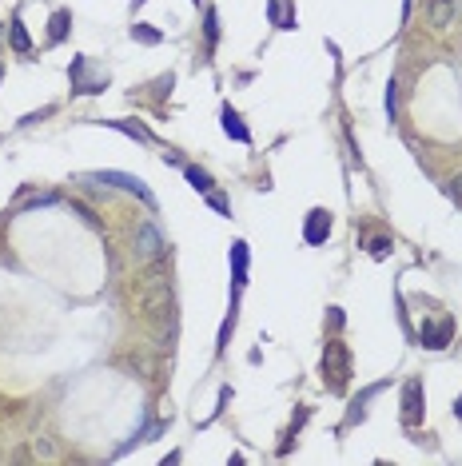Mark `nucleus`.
<instances>
[{
    "mask_svg": "<svg viewBox=\"0 0 462 466\" xmlns=\"http://www.w3.org/2000/svg\"><path fill=\"white\" fill-rule=\"evenodd\" d=\"M131 299H136V311H140L148 323L176 319V291H171V275H168V255L144 264V271L136 275V283H131Z\"/></svg>",
    "mask_w": 462,
    "mask_h": 466,
    "instance_id": "1",
    "label": "nucleus"
},
{
    "mask_svg": "<svg viewBox=\"0 0 462 466\" xmlns=\"http://www.w3.org/2000/svg\"><path fill=\"white\" fill-rule=\"evenodd\" d=\"M319 371H323V386H327L331 395H343V391H347V383H351V351H347L343 339H327Z\"/></svg>",
    "mask_w": 462,
    "mask_h": 466,
    "instance_id": "2",
    "label": "nucleus"
},
{
    "mask_svg": "<svg viewBox=\"0 0 462 466\" xmlns=\"http://www.w3.org/2000/svg\"><path fill=\"white\" fill-rule=\"evenodd\" d=\"M84 180H88V183H108V188H120V192L136 195L144 207H151V212H156V195L148 192V183H144L140 175H128V172H92V175H84Z\"/></svg>",
    "mask_w": 462,
    "mask_h": 466,
    "instance_id": "3",
    "label": "nucleus"
},
{
    "mask_svg": "<svg viewBox=\"0 0 462 466\" xmlns=\"http://www.w3.org/2000/svg\"><path fill=\"white\" fill-rule=\"evenodd\" d=\"M131 255L140 259V264H151V259H160V255H168V244H163L160 227L151 220H144L136 232H131Z\"/></svg>",
    "mask_w": 462,
    "mask_h": 466,
    "instance_id": "4",
    "label": "nucleus"
},
{
    "mask_svg": "<svg viewBox=\"0 0 462 466\" xmlns=\"http://www.w3.org/2000/svg\"><path fill=\"white\" fill-rule=\"evenodd\" d=\"M422 411H426V391H422V379H407L402 383V426L407 430H414V426H422Z\"/></svg>",
    "mask_w": 462,
    "mask_h": 466,
    "instance_id": "5",
    "label": "nucleus"
},
{
    "mask_svg": "<svg viewBox=\"0 0 462 466\" xmlns=\"http://www.w3.org/2000/svg\"><path fill=\"white\" fill-rule=\"evenodd\" d=\"M331 227H335L331 212H327V207H311V212H307V223H303V244H311V247L327 244V239H331Z\"/></svg>",
    "mask_w": 462,
    "mask_h": 466,
    "instance_id": "6",
    "label": "nucleus"
},
{
    "mask_svg": "<svg viewBox=\"0 0 462 466\" xmlns=\"http://www.w3.org/2000/svg\"><path fill=\"white\" fill-rule=\"evenodd\" d=\"M247 264H252V251L243 239L231 244V303H240V291L247 287Z\"/></svg>",
    "mask_w": 462,
    "mask_h": 466,
    "instance_id": "7",
    "label": "nucleus"
},
{
    "mask_svg": "<svg viewBox=\"0 0 462 466\" xmlns=\"http://www.w3.org/2000/svg\"><path fill=\"white\" fill-rule=\"evenodd\" d=\"M451 339H454V319H439V323H426L419 331V343L431 347V351H442Z\"/></svg>",
    "mask_w": 462,
    "mask_h": 466,
    "instance_id": "8",
    "label": "nucleus"
},
{
    "mask_svg": "<svg viewBox=\"0 0 462 466\" xmlns=\"http://www.w3.org/2000/svg\"><path fill=\"white\" fill-rule=\"evenodd\" d=\"M220 124H223V132L231 136L235 143H252V132H247V124H243V116L231 104H223L220 108Z\"/></svg>",
    "mask_w": 462,
    "mask_h": 466,
    "instance_id": "9",
    "label": "nucleus"
},
{
    "mask_svg": "<svg viewBox=\"0 0 462 466\" xmlns=\"http://www.w3.org/2000/svg\"><path fill=\"white\" fill-rule=\"evenodd\" d=\"M454 12H458L454 0H426V21H431V28H439V32L454 24Z\"/></svg>",
    "mask_w": 462,
    "mask_h": 466,
    "instance_id": "10",
    "label": "nucleus"
},
{
    "mask_svg": "<svg viewBox=\"0 0 462 466\" xmlns=\"http://www.w3.org/2000/svg\"><path fill=\"white\" fill-rule=\"evenodd\" d=\"M382 386H387V383H375V386H367V391H362V395L355 399L351 411H347V426H355V423H362V418H367V403H371V399L379 395Z\"/></svg>",
    "mask_w": 462,
    "mask_h": 466,
    "instance_id": "11",
    "label": "nucleus"
},
{
    "mask_svg": "<svg viewBox=\"0 0 462 466\" xmlns=\"http://www.w3.org/2000/svg\"><path fill=\"white\" fill-rule=\"evenodd\" d=\"M9 40H12V52H21V56H28V52H32V36H28V28H24L21 16H12V24H9Z\"/></svg>",
    "mask_w": 462,
    "mask_h": 466,
    "instance_id": "12",
    "label": "nucleus"
},
{
    "mask_svg": "<svg viewBox=\"0 0 462 466\" xmlns=\"http://www.w3.org/2000/svg\"><path fill=\"white\" fill-rule=\"evenodd\" d=\"M68 28H72V12H68V9H56V12H52L48 40H52V44H64V40H68Z\"/></svg>",
    "mask_w": 462,
    "mask_h": 466,
    "instance_id": "13",
    "label": "nucleus"
},
{
    "mask_svg": "<svg viewBox=\"0 0 462 466\" xmlns=\"http://www.w3.org/2000/svg\"><path fill=\"white\" fill-rule=\"evenodd\" d=\"M100 124H108V128H116V132L131 136V140H140V143H151V132L144 124H131V120H100Z\"/></svg>",
    "mask_w": 462,
    "mask_h": 466,
    "instance_id": "14",
    "label": "nucleus"
},
{
    "mask_svg": "<svg viewBox=\"0 0 462 466\" xmlns=\"http://www.w3.org/2000/svg\"><path fill=\"white\" fill-rule=\"evenodd\" d=\"M183 180H188V183H191V188H195L200 195H208L211 188H215V183H211V175L203 172V168H195V163H183Z\"/></svg>",
    "mask_w": 462,
    "mask_h": 466,
    "instance_id": "15",
    "label": "nucleus"
},
{
    "mask_svg": "<svg viewBox=\"0 0 462 466\" xmlns=\"http://www.w3.org/2000/svg\"><path fill=\"white\" fill-rule=\"evenodd\" d=\"M203 36H208V48H215V44H220V12L211 9H203Z\"/></svg>",
    "mask_w": 462,
    "mask_h": 466,
    "instance_id": "16",
    "label": "nucleus"
},
{
    "mask_svg": "<svg viewBox=\"0 0 462 466\" xmlns=\"http://www.w3.org/2000/svg\"><path fill=\"white\" fill-rule=\"evenodd\" d=\"M307 418H311V411H307V406H303L299 415H295V423L287 426V435H283V446H279V455H287V450H291L295 435H299V430H303V423H307Z\"/></svg>",
    "mask_w": 462,
    "mask_h": 466,
    "instance_id": "17",
    "label": "nucleus"
},
{
    "mask_svg": "<svg viewBox=\"0 0 462 466\" xmlns=\"http://www.w3.org/2000/svg\"><path fill=\"white\" fill-rule=\"evenodd\" d=\"M382 108H387V120H399V84H394V76L387 80V96H382Z\"/></svg>",
    "mask_w": 462,
    "mask_h": 466,
    "instance_id": "18",
    "label": "nucleus"
},
{
    "mask_svg": "<svg viewBox=\"0 0 462 466\" xmlns=\"http://www.w3.org/2000/svg\"><path fill=\"white\" fill-rule=\"evenodd\" d=\"M131 40H140V44H160V40H163V32H160V28H151V24H131Z\"/></svg>",
    "mask_w": 462,
    "mask_h": 466,
    "instance_id": "19",
    "label": "nucleus"
},
{
    "mask_svg": "<svg viewBox=\"0 0 462 466\" xmlns=\"http://www.w3.org/2000/svg\"><path fill=\"white\" fill-rule=\"evenodd\" d=\"M231 331H235V307H231V315L223 319V327H220V339H215V355H223V351H227V343H231Z\"/></svg>",
    "mask_w": 462,
    "mask_h": 466,
    "instance_id": "20",
    "label": "nucleus"
},
{
    "mask_svg": "<svg viewBox=\"0 0 462 466\" xmlns=\"http://www.w3.org/2000/svg\"><path fill=\"white\" fill-rule=\"evenodd\" d=\"M391 239H387V235H375L371 239V259H387V255H391Z\"/></svg>",
    "mask_w": 462,
    "mask_h": 466,
    "instance_id": "21",
    "label": "nucleus"
},
{
    "mask_svg": "<svg viewBox=\"0 0 462 466\" xmlns=\"http://www.w3.org/2000/svg\"><path fill=\"white\" fill-rule=\"evenodd\" d=\"M208 203H211V207H215L220 215H227V220H231V203H227V195H220L215 188H211V192H208Z\"/></svg>",
    "mask_w": 462,
    "mask_h": 466,
    "instance_id": "22",
    "label": "nucleus"
},
{
    "mask_svg": "<svg viewBox=\"0 0 462 466\" xmlns=\"http://www.w3.org/2000/svg\"><path fill=\"white\" fill-rule=\"evenodd\" d=\"M442 192L451 195V200H454V203H462V172H458V175H454V180H446V188H442Z\"/></svg>",
    "mask_w": 462,
    "mask_h": 466,
    "instance_id": "23",
    "label": "nucleus"
},
{
    "mask_svg": "<svg viewBox=\"0 0 462 466\" xmlns=\"http://www.w3.org/2000/svg\"><path fill=\"white\" fill-rule=\"evenodd\" d=\"M267 16H272L275 28H283V0H267Z\"/></svg>",
    "mask_w": 462,
    "mask_h": 466,
    "instance_id": "24",
    "label": "nucleus"
},
{
    "mask_svg": "<svg viewBox=\"0 0 462 466\" xmlns=\"http://www.w3.org/2000/svg\"><path fill=\"white\" fill-rule=\"evenodd\" d=\"M36 455L41 458H56V443H52V438H41V443H36Z\"/></svg>",
    "mask_w": 462,
    "mask_h": 466,
    "instance_id": "25",
    "label": "nucleus"
},
{
    "mask_svg": "<svg viewBox=\"0 0 462 466\" xmlns=\"http://www.w3.org/2000/svg\"><path fill=\"white\" fill-rule=\"evenodd\" d=\"M327 315H331V323H335V327H343V323H347V315H343V307H327Z\"/></svg>",
    "mask_w": 462,
    "mask_h": 466,
    "instance_id": "26",
    "label": "nucleus"
},
{
    "mask_svg": "<svg viewBox=\"0 0 462 466\" xmlns=\"http://www.w3.org/2000/svg\"><path fill=\"white\" fill-rule=\"evenodd\" d=\"M56 200H60V195H41V200H32L28 207H52V203H56Z\"/></svg>",
    "mask_w": 462,
    "mask_h": 466,
    "instance_id": "27",
    "label": "nucleus"
},
{
    "mask_svg": "<svg viewBox=\"0 0 462 466\" xmlns=\"http://www.w3.org/2000/svg\"><path fill=\"white\" fill-rule=\"evenodd\" d=\"M411 4H414V0H402V21H407V16H411Z\"/></svg>",
    "mask_w": 462,
    "mask_h": 466,
    "instance_id": "28",
    "label": "nucleus"
},
{
    "mask_svg": "<svg viewBox=\"0 0 462 466\" xmlns=\"http://www.w3.org/2000/svg\"><path fill=\"white\" fill-rule=\"evenodd\" d=\"M451 411H454V418H462V395H458V403H454Z\"/></svg>",
    "mask_w": 462,
    "mask_h": 466,
    "instance_id": "29",
    "label": "nucleus"
},
{
    "mask_svg": "<svg viewBox=\"0 0 462 466\" xmlns=\"http://www.w3.org/2000/svg\"><path fill=\"white\" fill-rule=\"evenodd\" d=\"M140 4H144V0H131V9H140Z\"/></svg>",
    "mask_w": 462,
    "mask_h": 466,
    "instance_id": "30",
    "label": "nucleus"
},
{
    "mask_svg": "<svg viewBox=\"0 0 462 466\" xmlns=\"http://www.w3.org/2000/svg\"><path fill=\"white\" fill-rule=\"evenodd\" d=\"M0 80H4V68H0Z\"/></svg>",
    "mask_w": 462,
    "mask_h": 466,
    "instance_id": "31",
    "label": "nucleus"
},
{
    "mask_svg": "<svg viewBox=\"0 0 462 466\" xmlns=\"http://www.w3.org/2000/svg\"><path fill=\"white\" fill-rule=\"evenodd\" d=\"M195 4H200V0H195Z\"/></svg>",
    "mask_w": 462,
    "mask_h": 466,
    "instance_id": "32",
    "label": "nucleus"
}]
</instances>
